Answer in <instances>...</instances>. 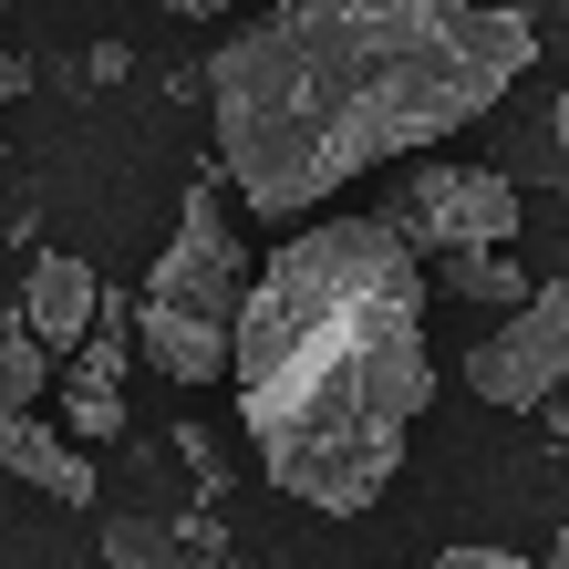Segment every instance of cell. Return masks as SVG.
<instances>
[{
  "mask_svg": "<svg viewBox=\"0 0 569 569\" xmlns=\"http://www.w3.org/2000/svg\"><path fill=\"white\" fill-rule=\"evenodd\" d=\"M228 373L270 487L321 518H362L435 405L425 259L383 218H321L280 239L270 270L239 290Z\"/></svg>",
  "mask_w": 569,
  "mask_h": 569,
  "instance_id": "cell-2",
  "label": "cell"
},
{
  "mask_svg": "<svg viewBox=\"0 0 569 569\" xmlns=\"http://www.w3.org/2000/svg\"><path fill=\"white\" fill-rule=\"evenodd\" d=\"M228 569H270V559H228Z\"/></svg>",
  "mask_w": 569,
  "mask_h": 569,
  "instance_id": "cell-14",
  "label": "cell"
},
{
  "mask_svg": "<svg viewBox=\"0 0 569 569\" xmlns=\"http://www.w3.org/2000/svg\"><path fill=\"white\" fill-rule=\"evenodd\" d=\"M539 31L497 0H270L208 52L218 177L249 218H300L362 166L415 156L528 83Z\"/></svg>",
  "mask_w": 569,
  "mask_h": 569,
  "instance_id": "cell-1",
  "label": "cell"
},
{
  "mask_svg": "<svg viewBox=\"0 0 569 569\" xmlns=\"http://www.w3.org/2000/svg\"><path fill=\"white\" fill-rule=\"evenodd\" d=\"M0 477L42 487V497H62V508H83V497H93V466L73 456V435H52L42 415H0Z\"/></svg>",
  "mask_w": 569,
  "mask_h": 569,
  "instance_id": "cell-7",
  "label": "cell"
},
{
  "mask_svg": "<svg viewBox=\"0 0 569 569\" xmlns=\"http://www.w3.org/2000/svg\"><path fill=\"white\" fill-rule=\"evenodd\" d=\"M21 83H31V73H21V62H0V104H11V93H21Z\"/></svg>",
  "mask_w": 569,
  "mask_h": 569,
  "instance_id": "cell-13",
  "label": "cell"
},
{
  "mask_svg": "<svg viewBox=\"0 0 569 569\" xmlns=\"http://www.w3.org/2000/svg\"><path fill=\"white\" fill-rule=\"evenodd\" d=\"M42 383H52V352L21 331V311L0 300V415H31L42 405Z\"/></svg>",
  "mask_w": 569,
  "mask_h": 569,
  "instance_id": "cell-9",
  "label": "cell"
},
{
  "mask_svg": "<svg viewBox=\"0 0 569 569\" xmlns=\"http://www.w3.org/2000/svg\"><path fill=\"white\" fill-rule=\"evenodd\" d=\"M104 569H208L166 518H114L104 528Z\"/></svg>",
  "mask_w": 569,
  "mask_h": 569,
  "instance_id": "cell-10",
  "label": "cell"
},
{
  "mask_svg": "<svg viewBox=\"0 0 569 569\" xmlns=\"http://www.w3.org/2000/svg\"><path fill=\"white\" fill-rule=\"evenodd\" d=\"M383 228L405 239L415 259H466V249H508L518 239V177L497 166H415L405 197L383 208Z\"/></svg>",
  "mask_w": 569,
  "mask_h": 569,
  "instance_id": "cell-4",
  "label": "cell"
},
{
  "mask_svg": "<svg viewBox=\"0 0 569 569\" xmlns=\"http://www.w3.org/2000/svg\"><path fill=\"white\" fill-rule=\"evenodd\" d=\"M11 311H21V331H31L42 352H73L83 331H93V311H104V280H93L83 259L42 249V259H31V280H21V300H11Z\"/></svg>",
  "mask_w": 569,
  "mask_h": 569,
  "instance_id": "cell-6",
  "label": "cell"
},
{
  "mask_svg": "<svg viewBox=\"0 0 569 569\" xmlns=\"http://www.w3.org/2000/svg\"><path fill=\"white\" fill-rule=\"evenodd\" d=\"M466 383H477L487 405H508V415H549L559 383H569V290H559V280H528L518 311L477 331Z\"/></svg>",
  "mask_w": 569,
  "mask_h": 569,
  "instance_id": "cell-5",
  "label": "cell"
},
{
  "mask_svg": "<svg viewBox=\"0 0 569 569\" xmlns=\"http://www.w3.org/2000/svg\"><path fill=\"white\" fill-rule=\"evenodd\" d=\"M425 569H539V559H518V549H446V559H425Z\"/></svg>",
  "mask_w": 569,
  "mask_h": 569,
  "instance_id": "cell-11",
  "label": "cell"
},
{
  "mask_svg": "<svg viewBox=\"0 0 569 569\" xmlns=\"http://www.w3.org/2000/svg\"><path fill=\"white\" fill-rule=\"evenodd\" d=\"M446 280H456V300H477L487 321H508L518 300H528V270H518V249H466V259H446Z\"/></svg>",
  "mask_w": 569,
  "mask_h": 569,
  "instance_id": "cell-8",
  "label": "cell"
},
{
  "mask_svg": "<svg viewBox=\"0 0 569 569\" xmlns=\"http://www.w3.org/2000/svg\"><path fill=\"white\" fill-rule=\"evenodd\" d=\"M156 11H177V21H218V11H239V0H156ZM270 11V0H259Z\"/></svg>",
  "mask_w": 569,
  "mask_h": 569,
  "instance_id": "cell-12",
  "label": "cell"
},
{
  "mask_svg": "<svg viewBox=\"0 0 569 569\" xmlns=\"http://www.w3.org/2000/svg\"><path fill=\"white\" fill-rule=\"evenodd\" d=\"M239 228L218 218V177L187 187V218L166 259L136 290V352H156L166 383H218L228 373V331H239Z\"/></svg>",
  "mask_w": 569,
  "mask_h": 569,
  "instance_id": "cell-3",
  "label": "cell"
}]
</instances>
